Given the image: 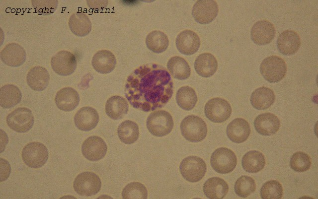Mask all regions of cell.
<instances>
[{"mask_svg":"<svg viewBox=\"0 0 318 199\" xmlns=\"http://www.w3.org/2000/svg\"><path fill=\"white\" fill-rule=\"evenodd\" d=\"M173 81L167 70L155 63L142 65L127 78L125 95L134 108L144 112L163 107L171 98Z\"/></svg>","mask_w":318,"mask_h":199,"instance_id":"1","label":"cell"},{"mask_svg":"<svg viewBox=\"0 0 318 199\" xmlns=\"http://www.w3.org/2000/svg\"><path fill=\"white\" fill-rule=\"evenodd\" d=\"M182 136L188 141L198 142L202 141L207 134V126L204 121L195 115L185 117L180 125Z\"/></svg>","mask_w":318,"mask_h":199,"instance_id":"2","label":"cell"},{"mask_svg":"<svg viewBox=\"0 0 318 199\" xmlns=\"http://www.w3.org/2000/svg\"><path fill=\"white\" fill-rule=\"evenodd\" d=\"M174 123L171 114L160 110L152 112L147 120V127L154 136L161 137L169 134L173 128Z\"/></svg>","mask_w":318,"mask_h":199,"instance_id":"3","label":"cell"},{"mask_svg":"<svg viewBox=\"0 0 318 199\" xmlns=\"http://www.w3.org/2000/svg\"><path fill=\"white\" fill-rule=\"evenodd\" d=\"M287 65L281 58L271 56L264 59L260 66V71L263 77L270 83L278 82L285 76Z\"/></svg>","mask_w":318,"mask_h":199,"instance_id":"4","label":"cell"},{"mask_svg":"<svg viewBox=\"0 0 318 199\" xmlns=\"http://www.w3.org/2000/svg\"><path fill=\"white\" fill-rule=\"evenodd\" d=\"M179 170L185 180L189 182H197L205 176L207 165L201 158L196 156H189L181 161Z\"/></svg>","mask_w":318,"mask_h":199,"instance_id":"5","label":"cell"},{"mask_svg":"<svg viewBox=\"0 0 318 199\" xmlns=\"http://www.w3.org/2000/svg\"><path fill=\"white\" fill-rule=\"evenodd\" d=\"M24 163L31 168H39L47 162L49 153L47 147L38 142H32L27 144L21 153Z\"/></svg>","mask_w":318,"mask_h":199,"instance_id":"6","label":"cell"},{"mask_svg":"<svg viewBox=\"0 0 318 199\" xmlns=\"http://www.w3.org/2000/svg\"><path fill=\"white\" fill-rule=\"evenodd\" d=\"M210 163L213 169L220 174H228L233 171L237 166V158L230 149L220 147L212 153Z\"/></svg>","mask_w":318,"mask_h":199,"instance_id":"7","label":"cell"},{"mask_svg":"<svg viewBox=\"0 0 318 199\" xmlns=\"http://www.w3.org/2000/svg\"><path fill=\"white\" fill-rule=\"evenodd\" d=\"M73 187L80 196L89 197L96 194L101 187V182L97 175L91 172H84L75 178Z\"/></svg>","mask_w":318,"mask_h":199,"instance_id":"8","label":"cell"},{"mask_svg":"<svg viewBox=\"0 0 318 199\" xmlns=\"http://www.w3.org/2000/svg\"><path fill=\"white\" fill-rule=\"evenodd\" d=\"M8 126L17 133H26L33 127L34 118L32 111L26 107L18 108L9 113L6 119Z\"/></svg>","mask_w":318,"mask_h":199,"instance_id":"9","label":"cell"},{"mask_svg":"<svg viewBox=\"0 0 318 199\" xmlns=\"http://www.w3.org/2000/svg\"><path fill=\"white\" fill-rule=\"evenodd\" d=\"M232 107L225 99L220 97L213 98L206 104L204 112L206 117L211 121L221 123L228 120L232 114Z\"/></svg>","mask_w":318,"mask_h":199,"instance_id":"10","label":"cell"},{"mask_svg":"<svg viewBox=\"0 0 318 199\" xmlns=\"http://www.w3.org/2000/svg\"><path fill=\"white\" fill-rule=\"evenodd\" d=\"M77 64L76 56L71 52L65 50L58 52L51 60L53 70L61 76L72 74L76 69Z\"/></svg>","mask_w":318,"mask_h":199,"instance_id":"11","label":"cell"},{"mask_svg":"<svg viewBox=\"0 0 318 199\" xmlns=\"http://www.w3.org/2000/svg\"><path fill=\"white\" fill-rule=\"evenodd\" d=\"M218 12L219 8L216 1L200 0L194 4L192 15L197 22L207 24L215 19Z\"/></svg>","mask_w":318,"mask_h":199,"instance_id":"12","label":"cell"},{"mask_svg":"<svg viewBox=\"0 0 318 199\" xmlns=\"http://www.w3.org/2000/svg\"><path fill=\"white\" fill-rule=\"evenodd\" d=\"M107 146L104 140L98 136H91L86 138L81 146V152L88 160L98 161L106 155Z\"/></svg>","mask_w":318,"mask_h":199,"instance_id":"13","label":"cell"},{"mask_svg":"<svg viewBox=\"0 0 318 199\" xmlns=\"http://www.w3.org/2000/svg\"><path fill=\"white\" fill-rule=\"evenodd\" d=\"M201 41L198 35L193 31L184 30L177 35L175 44L178 51L185 55H192L199 49Z\"/></svg>","mask_w":318,"mask_h":199,"instance_id":"14","label":"cell"},{"mask_svg":"<svg viewBox=\"0 0 318 199\" xmlns=\"http://www.w3.org/2000/svg\"><path fill=\"white\" fill-rule=\"evenodd\" d=\"M275 35L274 26L266 20L256 22L252 27L250 32L251 40L258 45H265L270 43Z\"/></svg>","mask_w":318,"mask_h":199,"instance_id":"15","label":"cell"},{"mask_svg":"<svg viewBox=\"0 0 318 199\" xmlns=\"http://www.w3.org/2000/svg\"><path fill=\"white\" fill-rule=\"evenodd\" d=\"M26 55L24 48L16 43L7 44L0 52V59L6 65L17 67L24 64Z\"/></svg>","mask_w":318,"mask_h":199,"instance_id":"16","label":"cell"},{"mask_svg":"<svg viewBox=\"0 0 318 199\" xmlns=\"http://www.w3.org/2000/svg\"><path fill=\"white\" fill-rule=\"evenodd\" d=\"M299 35L293 30H287L283 31L279 35L277 47L282 54L290 56L295 54L301 46Z\"/></svg>","mask_w":318,"mask_h":199,"instance_id":"17","label":"cell"},{"mask_svg":"<svg viewBox=\"0 0 318 199\" xmlns=\"http://www.w3.org/2000/svg\"><path fill=\"white\" fill-rule=\"evenodd\" d=\"M99 118L97 111L92 107L86 106L80 108L75 114L74 122L80 130L89 131L97 126Z\"/></svg>","mask_w":318,"mask_h":199,"instance_id":"18","label":"cell"},{"mask_svg":"<svg viewBox=\"0 0 318 199\" xmlns=\"http://www.w3.org/2000/svg\"><path fill=\"white\" fill-rule=\"evenodd\" d=\"M256 131L262 135L269 136L276 133L280 128V122L274 114L265 113L257 116L254 121Z\"/></svg>","mask_w":318,"mask_h":199,"instance_id":"19","label":"cell"},{"mask_svg":"<svg viewBox=\"0 0 318 199\" xmlns=\"http://www.w3.org/2000/svg\"><path fill=\"white\" fill-rule=\"evenodd\" d=\"M226 133L233 142L240 143L245 141L250 133V128L248 122L241 118L233 120L228 125Z\"/></svg>","mask_w":318,"mask_h":199,"instance_id":"20","label":"cell"},{"mask_svg":"<svg viewBox=\"0 0 318 199\" xmlns=\"http://www.w3.org/2000/svg\"><path fill=\"white\" fill-rule=\"evenodd\" d=\"M80 98L73 88L66 87L58 91L55 98L57 107L65 112L74 110L79 105Z\"/></svg>","mask_w":318,"mask_h":199,"instance_id":"21","label":"cell"},{"mask_svg":"<svg viewBox=\"0 0 318 199\" xmlns=\"http://www.w3.org/2000/svg\"><path fill=\"white\" fill-rule=\"evenodd\" d=\"M91 64L93 68L102 74L112 71L116 65L114 55L110 51L102 50L96 52L93 56Z\"/></svg>","mask_w":318,"mask_h":199,"instance_id":"22","label":"cell"},{"mask_svg":"<svg viewBox=\"0 0 318 199\" xmlns=\"http://www.w3.org/2000/svg\"><path fill=\"white\" fill-rule=\"evenodd\" d=\"M50 80L48 70L44 67L36 66L28 71L26 81L28 86L35 91H40L45 89Z\"/></svg>","mask_w":318,"mask_h":199,"instance_id":"23","label":"cell"},{"mask_svg":"<svg viewBox=\"0 0 318 199\" xmlns=\"http://www.w3.org/2000/svg\"><path fill=\"white\" fill-rule=\"evenodd\" d=\"M218 62L211 54L205 53L199 55L194 63L196 72L201 76L209 77L212 76L218 68Z\"/></svg>","mask_w":318,"mask_h":199,"instance_id":"24","label":"cell"},{"mask_svg":"<svg viewBox=\"0 0 318 199\" xmlns=\"http://www.w3.org/2000/svg\"><path fill=\"white\" fill-rule=\"evenodd\" d=\"M229 186L227 182L219 177L208 179L203 185L205 195L210 199L224 198L228 193Z\"/></svg>","mask_w":318,"mask_h":199,"instance_id":"25","label":"cell"},{"mask_svg":"<svg viewBox=\"0 0 318 199\" xmlns=\"http://www.w3.org/2000/svg\"><path fill=\"white\" fill-rule=\"evenodd\" d=\"M129 105L123 97L114 95L106 102L105 109L107 115L111 119L117 120L122 119L127 113Z\"/></svg>","mask_w":318,"mask_h":199,"instance_id":"26","label":"cell"},{"mask_svg":"<svg viewBox=\"0 0 318 199\" xmlns=\"http://www.w3.org/2000/svg\"><path fill=\"white\" fill-rule=\"evenodd\" d=\"M68 24L72 32L79 37L88 34L91 30V22L86 14L83 12H76L72 14Z\"/></svg>","mask_w":318,"mask_h":199,"instance_id":"27","label":"cell"},{"mask_svg":"<svg viewBox=\"0 0 318 199\" xmlns=\"http://www.w3.org/2000/svg\"><path fill=\"white\" fill-rule=\"evenodd\" d=\"M275 96L274 92L266 87H259L252 93L250 103L257 110H264L270 107L274 102Z\"/></svg>","mask_w":318,"mask_h":199,"instance_id":"28","label":"cell"},{"mask_svg":"<svg viewBox=\"0 0 318 199\" xmlns=\"http://www.w3.org/2000/svg\"><path fill=\"white\" fill-rule=\"evenodd\" d=\"M22 99L20 89L15 85L6 84L0 89V105L4 109H9L18 104Z\"/></svg>","mask_w":318,"mask_h":199,"instance_id":"29","label":"cell"},{"mask_svg":"<svg viewBox=\"0 0 318 199\" xmlns=\"http://www.w3.org/2000/svg\"><path fill=\"white\" fill-rule=\"evenodd\" d=\"M241 164L243 169L247 172L255 173L261 171L264 167L265 157L258 151H249L243 156Z\"/></svg>","mask_w":318,"mask_h":199,"instance_id":"30","label":"cell"},{"mask_svg":"<svg viewBox=\"0 0 318 199\" xmlns=\"http://www.w3.org/2000/svg\"><path fill=\"white\" fill-rule=\"evenodd\" d=\"M167 68L172 76L179 80L188 78L191 74V69L186 61L179 56L171 57L168 61Z\"/></svg>","mask_w":318,"mask_h":199,"instance_id":"31","label":"cell"},{"mask_svg":"<svg viewBox=\"0 0 318 199\" xmlns=\"http://www.w3.org/2000/svg\"><path fill=\"white\" fill-rule=\"evenodd\" d=\"M117 133L120 140L125 144H131L136 142L139 136V127L134 121L126 120L118 126Z\"/></svg>","mask_w":318,"mask_h":199,"instance_id":"32","label":"cell"},{"mask_svg":"<svg viewBox=\"0 0 318 199\" xmlns=\"http://www.w3.org/2000/svg\"><path fill=\"white\" fill-rule=\"evenodd\" d=\"M147 48L155 53H161L168 48L169 40L162 31L154 30L148 34L146 38Z\"/></svg>","mask_w":318,"mask_h":199,"instance_id":"33","label":"cell"},{"mask_svg":"<svg viewBox=\"0 0 318 199\" xmlns=\"http://www.w3.org/2000/svg\"><path fill=\"white\" fill-rule=\"evenodd\" d=\"M197 100L196 92L190 86H182L177 91L176 102L180 108L183 110L188 111L193 109Z\"/></svg>","mask_w":318,"mask_h":199,"instance_id":"34","label":"cell"},{"mask_svg":"<svg viewBox=\"0 0 318 199\" xmlns=\"http://www.w3.org/2000/svg\"><path fill=\"white\" fill-rule=\"evenodd\" d=\"M234 189L238 196L243 198H246L255 191V181L249 176H241L236 181Z\"/></svg>","mask_w":318,"mask_h":199,"instance_id":"35","label":"cell"},{"mask_svg":"<svg viewBox=\"0 0 318 199\" xmlns=\"http://www.w3.org/2000/svg\"><path fill=\"white\" fill-rule=\"evenodd\" d=\"M123 199H146L148 197V191L146 187L138 182H131L127 184L122 192Z\"/></svg>","mask_w":318,"mask_h":199,"instance_id":"36","label":"cell"},{"mask_svg":"<svg viewBox=\"0 0 318 199\" xmlns=\"http://www.w3.org/2000/svg\"><path fill=\"white\" fill-rule=\"evenodd\" d=\"M260 194L263 199H280L283 195V188L276 180L268 181L262 186Z\"/></svg>","mask_w":318,"mask_h":199,"instance_id":"37","label":"cell"},{"mask_svg":"<svg viewBox=\"0 0 318 199\" xmlns=\"http://www.w3.org/2000/svg\"><path fill=\"white\" fill-rule=\"evenodd\" d=\"M290 165L294 171L304 172L310 169L311 166V158L305 152H297L292 155Z\"/></svg>","mask_w":318,"mask_h":199,"instance_id":"38","label":"cell"},{"mask_svg":"<svg viewBox=\"0 0 318 199\" xmlns=\"http://www.w3.org/2000/svg\"><path fill=\"white\" fill-rule=\"evenodd\" d=\"M31 3L36 13L39 15H47L51 14L57 9L58 1L33 0Z\"/></svg>","mask_w":318,"mask_h":199,"instance_id":"39","label":"cell"}]
</instances>
